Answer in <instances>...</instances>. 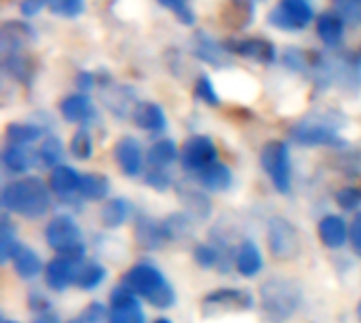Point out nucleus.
I'll list each match as a JSON object with an SVG mask.
<instances>
[{
    "instance_id": "8fccbe9b",
    "label": "nucleus",
    "mask_w": 361,
    "mask_h": 323,
    "mask_svg": "<svg viewBox=\"0 0 361 323\" xmlns=\"http://www.w3.org/2000/svg\"><path fill=\"white\" fill-rule=\"evenodd\" d=\"M351 243H353V250L361 256V212L355 216L353 224H351Z\"/></svg>"
},
{
    "instance_id": "a878e982",
    "label": "nucleus",
    "mask_w": 361,
    "mask_h": 323,
    "mask_svg": "<svg viewBox=\"0 0 361 323\" xmlns=\"http://www.w3.org/2000/svg\"><path fill=\"white\" fill-rule=\"evenodd\" d=\"M192 53L197 59L205 61V63H212V66H222L224 63V57H226V49L224 44L216 42L212 36L203 34V32H197L195 36V44H192Z\"/></svg>"
},
{
    "instance_id": "4c0bfd02",
    "label": "nucleus",
    "mask_w": 361,
    "mask_h": 323,
    "mask_svg": "<svg viewBox=\"0 0 361 323\" xmlns=\"http://www.w3.org/2000/svg\"><path fill=\"white\" fill-rule=\"evenodd\" d=\"M70 154L78 161H89L93 154V138L87 127L78 129L70 140Z\"/></svg>"
},
{
    "instance_id": "79ce46f5",
    "label": "nucleus",
    "mask_w": 361,
    "mask_h": 323,
    "mask_svg": "<svg viewBox=\"0 0 361 323\" xmlns=\"http://www.w3.org/2000/svg\"><path fill=\"white\" fill-rule=\"evenodd\" d=\"M161 6H165V8H171L173 11V15L178 17V21L182 23V25H192L195 23V11L190 8V4H188V0H157Z\"/></svg>"
},
{
    "instance_id": "b1692460",
    "label": "nucleus",
    "mask_w": 361,
    "mask_h": 323,
    "mask_svg": "<svg viewBox=\"0 0 361 323\" xmlns=\"http://www.w3.org/2000/svg\"><path fill=\"white\" fill-rule=\"evenodd\" d=\"M317 36L328 47H338L345 38V19L336 11H326L317 17Z\"/></svg>"
},
{
    "instance_id": "a19ab883",
    "label": "nucleus",
    "mask_w": 361,
    "mask_h": 323,
    "mask_svg": "<svg viewBox=\"0 0 361 323\" xmlns=\"http://www.w3.org/2000/svg\"><path fill=\"white\" fill-rule=\"evenodd\" d=\"M195 95L197 99L209 104V106H218L220 104V95L214 87V80L207 74H199L197 83H195Z\"/></svg>"
},
{
    "instance_id": "c03bdc74",
    "label": "nucleus",
    "mask_w": 361,
    "mask_h": 323,
    "mask_svg": "<svg viewBox=\"0 0 361 323\" xmlns=\"http://www.w3.org/2000/svg\"><path fill=\"white\" fill-rule=\"evenodd\" d=\"M334 6L345 23H361V0H334Z\"/></svg>"
},
{
    "instance_id": "c85d7f7f",
    "label": "nucleus",
    "mask_w": 361,
    "mask_h": 323,
    "mask_svg": "<svg viewBox=\"0 0 361 323\" xmlns=\"http://www.w3.org/2000/svg\"><path fill=\"white\" fill-rule=\"evenodd\" d=\"M129 216H131V205L123 197L108 199L102 205V212H99V220H102V224L106 228H118V226H123Z\"/></svg>"
},
{
    "instance_id": "a18cd8bd",
    "label": "nucleus",
    "mask_w": 361,
    "mask_h": 323,
    "mask_svg": "<svg viewBox=\"0 0 361 323\" xmlns=\"http://www.w3.org/2000/svg\"><path fill=\"white\" fill-rule=\"evenodd\" d=\"M144 180H146V184H148L150 188H154V190H159V193H163V190L171 188V178H169L167 169L150 167V169L146 171Z\"/></svg>"
},
{
    "instance_id": "4468645a",
    "label": "nucleus",
    "mask_w": 361,
    "mask_h": 323,
    "mask_svg": "<svg viewBox=\"0 0 361 323\" xmlns=\"http://www.w3.org/2000/svg\"><path fill=\"white\" fill-rule=\"evenodd\" d=\"M114 161L127 178H137L144 171L142 146L135 138L125 135L114 144Z\"/></svg>"
},
{
    "instance_id": "49530a36",
    "label": "nucleus",
    "mask_w": 361,
    "mask_h": 323,
    "mask_svg": "<svg viewBox=\"0 0 361 323\" xmlns=\"http://www.w3.org/2000/svg\"><path fill=\"white\" fill-rule=\"evenodd\" d=\"M283 61H286V66L288 68H292V70H296V72H305L307 68H309V61H307V55L300 51V49H288L286 53H283Z\"/></svg>"
},
{
    "instance_id": "1a4fd4ad",
    "label": "nucleus",
    "mask_w": 361,
    "mask_h": 323,
    "mask_svg": "<svg viewBox=\"0 0 361 323\" xmlns=\"http://www.w3.org/2000/svg\"><path fill=\"white\" fill-rule=\"evenodd\" d=\"M290 138L294 144L298 146H341V133L334 125L326 123V121H317V118H302L296 125H292L290 129Z\"/></svg>"
},
{
    "instance_id": "13d9d810",
    "label": "nucleus",
    "mask_w": 361,
    "mask_h": 323,
    "mask_svg": "<svg viewBox=\"0 0 361 323\" xmlns=\"http://www.w3.org/2000/svg\"><path fill=\"white\" fill-rule=\"evenodd\" d=\"M360 59H361V53H360Z\"/></svg>"
},
{
    "instance_id": "393cba45",
    "label": "nucleus",
    "mask_w": 361,
    "mask_h": 323,
    "mask_svg": "<svg viewBox=\"0 0 361 323\" xmlns=\"http://www.w3.org/2000/svg\"><path fill=\"white\" fill-rule=\"evenodd\" d=\"M197 176H199V184L205 186L212 193H224V190H228L233 186V171L222 161L212 163L209 167H205Z\"/></svg>"
},
{
    "instance_id": "423d86ee",
    "label": "nucleus",
    "mask_w": 361,
    "mask_h": 323,
    "mask_svg": "<svg viewBox=\"0 0 361 323\" xmlns=\"http://www.w3.org/2000/svg\"><path fill=\"white\" fill-rule=\"evenodd\" d=\"M269 250L273 258L281 262H292L300 256L302 252V237L300 231L286 218L275 216L269 222V233H267Z\"/></svg>"
},
{
    "instance_id": "f257e3e1",
    "label": "nucleus",
    "mask_w": 361,
    "mask_h": 323,
    "mask_svg": "<svg viewBox=\"0 0 361 323\" xmlns=\"http://www.w3.org/2000/svg\"><path fill=\"white\" fill-rule=\"evenodd\" d=\"M262 315L271 323H286L294 317L302 303V290L300 286L283 275L269 277L258 292Z\"/></svg>"
},
{
    "instance_id": "9b49d317",
    "label": "nucleus",
    "mask_w": 361,
    "mask_h": 323,
    "mask_svg": "<svg viewBox=\"0 0 361 323\" xmlns=\"http://www.w3.org/2000/svg\"><path fill=\"white\" fill-rule=\"evenodd\" d=\"M182 165L184 169L188 171H203L205 167H209L212 163L218 161V150H216V144L212 142V138L207 135H192L184 142V148H182Z\"/></svg>"
},
{
    "instance_id": "3c124183",
    "label": "nucleus",
    "mask_w": 361,
    "mask_h": 323,
    "mask_svg": "<svg viewBox=\"0 0 361 323\" xmlns=\"http://www.w3.org/2000/svg\"><path fill=\"white\" fill-rule=\"evenodd\" d=\"M78 87H80L82 91H89V89L93 87V74L80 72V74H78Z\"/></svg>"
},
{
    "instance_id": "bb28decb",
    "label": "nucleus",
    "mask_w": 361,
    "mask_h": 323,
    "mask_svg": "<svg viewBox=\"0 0 361 323\" xmlns=\"http://www.w3.org/2000/svg\"><path fill=\"white\" fill-rule=\"evenodd\" d=\"M36 159L38 154H34L27 146H6L2 150V165L11 173H25Z\"/></svg>"
},
{
    "instance_id": "c9c22d12",
    "label": "nucleus",
    "mask_w": 361,
    "mask_h": 323,
    "mask_svg": "<svg viewBox=\"0 0 361 323\" xmlns=\"http://www.w3.org/2000/svg\"><path fill=\"white\" fill-rule=\"evenodd\" d=\"M63 159V142L55 135H47L38 148V161L49 165V167H59Z\"/></svg>"
},
{
    "instance_id": "39448f33",
    "label": "nucleus",
    "mask_w": 361,
    "mask_h": 323,
    "mask_svg": "<svg viewBox=\"0 0 361 323\" xmlns=\"http://www.w3.org/2000/svg\"><path fill=\"white\" fill-rule=\"evenodd\" d=\"M260 165L277 193L288 195L292 190V161H290V148L286 142L273 140L264 144L260 152Z\"/></svg>"
},
{
    "instance_id": "864d4df0",
    "label": "nucleus",
    "mask_w": 361,
    "mask_h": 323,
    "mask_svg": "<svg viewBox=\"0 0 361 323\" xmlns=\"http://www.w3.org/2000/svg\"><path fill=\"white\" fill-rule=\"evenodd\" d=\"M355 313H357V319H360L361 323V300H360V305H357V309H355Z\"/></svg>"
},
{
    "instance_id": "de8ad7c7",
    "label": "nucleus",
    "mask_w": 361,
    "mask_h": 323,
    "mask_svg": "<svg viewBox=\"0 0 361 323\" xmlns=\"http://www.w3.org/2000/svg\"><path fill=\"white\" fill-rule=\"evenodd\" d=\"M80 317L87 323H102L104 319L108 322V311H106L99 303H93V305H89V307L82 311Z\"/></svg>"
},
{
    "instance_id": "473e14b6",
    "label": "nucleus",
    "mask_w": 361,
    "mask_h": 323,
    "mask_svg": "<svg viewBox=\"0 0 361 323\" xmlns=\"http://www.w3.org/2000/svg\"><path fill=\"white\" fill-rule=\"evenodd\" d=\"M110 193V180L102 173H85L78 197L85 201H102Z\"/></svg>"
},
{
    "instance_id": "9d476101",
    "label": "nucleus",
    "mask_w": 361,
    "mask_h": 323,
    "mask_svg": "<svg viewBox=\"0 0 361 323\" xmlns=\"http://www.w3.org/2000/svg\"><path fill=\"white\" fill-rule=\"evenodd\" d=\"M108 323H146V313L135 294L118 284L110 294Z\"/></svg>"
},
{
    "instance_id": "ddd939ff",
    "label": "nucleus",
    "mask_w": 361,
    "mask_h": 323,
    "mask_svg": "<svg viewBox=\"0 0 361 323\" xmlns=\"http://www.w3.org/2000/svg\"><path fill=\"white\" fill-rule=\"evenodd\" d=\"M224 49L233 55L245 57V59H254L258 63H273L277 57V49L271 40L264 38H228L222 42Z\"/></svg>"
},
{
    "instance_id": "5fc2aeb1",
    "label": "nucleus",
    "mask_w": 361,
    "mask_h": 323,
    "mask_svg": "<svg viewBox=\"0 0 361 323\" xmlns=\"http://www.w3.org/2000/svg\"><path fill=\"white\" fill-rule=\"evenodd\" d=\"M70 323H87V322H85L82 317H78V319H72V322H70Z\"/></svg>"
},
{
    "instance_id": "a211bd4d",
    "label": "nucleus",
    "mask_w": 361,
    "mask_h": 323,
    "mask_svg": "<svg viewBox=\"0 0 361 323\" xmlns=\"http://www.w3.org/2000/svg\"><path fill=\"white\" fill-rule=\"evenodd\" d=\"M51 190L55 197L59 199H72L74 195L80 193V182H82V176L70 167V165H59L51 171Z\"/></svg>"
},
{
    "instance_id": "603ef678",
    "label": "nucleus",
    "mask_w": 361,
    "mask_h": 323,
    "mask_svg": "<svg viewBox=\"0 0 361 323\" xmlns=\"http://www.w3.org/2000/svg\"><path fill=\"white\" fill-rule=\"evenodd\" d=\"M34 323H61L59 322V317L57 315H53V313H42V315H38Z\"/></svg>"
},
{
    "instance_id": "6e6d98bb",
    "label": "nucleus",
    "mask_w": 361,
    "mask_h": 323,
    "mask_svg": "<svg viewBox=\"0 0 361 323\" xmlns=\"http://www.w3.org/2000/svg\"><path fill=\"white\" fill-rule=\"evenodd\" d=\"M154 323H173V322H169V319H157Z\"/></svg>"
},
{
    "instance_id": "f3484780",
    "label": "nucleus",
    "mask_w": 361,
    "mask_h": 323,
    "mask_svg": "<svg viewBox=\"0 0 361 323\" xmlns=\"http://www.w3.org/2000/svg\"><path fill=\"white\" fill-rule=\"evenodd\" d=\"M59 112L68 123H89L95 118V106L87 93H74L66 95L59 102Z\"/></svg>"
},
{
    "instance_id": "5701e85b",
    "label": "nucleus",
    "mask_w": 361,
    "mask_h": 323,
    "mask_svg": "<svg viewBox=\"0 0 361 323\" xmlns=\"http://www.w3.org/2000/svg\"><path fill=\"white\" fill-rule=\"evenodd\" d=\"M135 241L144 250H159L167 243L165 233L161 222L148 218V216H137L135 220Z\"/></svg>"
},
{
    "instance_id": "aec40b11",
    "label": "nucleus",
    "mask_w": 361,
    "mask_h": 323,
    "mask_svg": "<svg viewBox=\"0 0 361 323\" xmlns=\"http://www.w3.org/2000/svg\"><path fill=\"white\" fill-rule=\"evenodd\" d=\"M317 235H319V241L330 250H338L351 239V231L347 228V222L341 216L322 218V222L317 226Z\"/></svg>"
},
{
    "instance_id": "20e7f679",
    "label": "nucleus",
    "mask_w": 361,
    "mask_h": 323,
    "mask_svg": "<svg viewBox=\"0 0 361 323\" xmlns=\"http://www.w3.org/2000/svg\"><path fill=\"white\" fill-rule=\"evenodd\" d=\"M44 241L57 254L85 258V245H82L80 228L72 216L59 214V216L51 218L49 224L44 226Z\"/></svg>"
},
{
    "instance_id": "0eeeda50",
    "label": "nucleus",
    "mask_w": 361,
    "mask_h": 323,
    "mask_svg": "<svg viewBox=\"0 0 361 323\" xmlns=\"http://www.w3.org/2000/svg\"><path fill=\"white\" fill-rule=\"evenodd\" d=\"M254 307V296L247 290L239 288H220L203 296L201 315L207 319L222 317L228 313H243Z\"/></svg>"
},
{
    "instance_id": "ea45409f",
    "label": "nucleus",
    "mask_w": 361,
    "mask_h": 323,
    "mask_svg": "<svg viewBox=\"0 0 361 323\" xmlns=\"http://www.w3.org/2000/svg\"><path fill=\"white\" fill-rule=\"evenodd\" d=\"M192 258H195V262H197L199 267H203V269H212V267H218V264L222 262L220 250L214 248V245H207V243L195 245Z\"/></svg>"
},
{
    "instance_id": "f704fd0d",
    "label": "nucleus",
    "mask_w": 361,
    "mask_h": 323,
    "mask_svg": "<svg viewBox=\"0 0 361 323\" xmlns=\"http://www.w3.org/2000/svg\"><path fill=\"white\" fill-rule=\"evenodd\" d=\"M21 250V243L17 239V228L8 220V216H2L0 222V262H8L15 258V254Z\"/></svg>"
},
{
    "instance_id": "58836bf2",
    "label": "nucleus",
    "mask_w": 361,
    "mask_h": 323,
    "mask_svg": "<svg viewBox=\"0 0 361 323\" xmlns=\"http://www.w3.org/2000/svg\"><path fill=\"white\" fill-rule=\"evenodd\" d=\"M85 0H49V11L57 17L74 19L85 13Z\"/></svg>"
},
{
    "instance_id": "37998d69",
    "label": "nucleus",
    "mask_w": 361,
    "mask_h": 323,
    "mask_svg": "<svg viewBox=\"0 0 361 323\" xmlns=\"http://www.w3.org/2000/svg\"><path fill=\"white\" fill-rule=\"evenodd\" d=\"M336 203L345 212H355L361 207V188L357 186H345L336 193Z\"/></svg>"
},
{
    "instance_id": "6ab92c4d",
    "label": "nucleus",
    "mask_w": 361,
    "mask_h": 323,
    "mask_svg": "<svg viewBox=\"0 0 361 323\" xmlns=\"http://www.w3.org/2000/svg\"><path fill=\"white\" fill-rule=\"evenodd\" d=\"M133 123L148 131V133H163L167 129V116H165V110L154 104V102H142L137 104V108L133 110L131 114Z\"/></svg>"
},
{
    "instance_id": "f8f14e48",
    "label": "nucleus",
    "mask_w": 361,
    "mask_h": 323,
    "mask_svg": "<svg viewBox=\"0 0 361 323\" xmlns=\"http://www.w3.org/2000/svg\"><path fill=\"white\" fill-rule=\"evenodd\" d=\"M85 258H74V256H66L59 254L57 258H53L47 267H44V279L47 286L55 292H63L70 286H76L80 267H82Z\"/></svg>"
},
{
    "instance_id": "e433bc0d",
    "label": "nucleus",
    "mask_w": 361,
    "mask_h": 323,
    "mask_svg": "<svg viewBox=\"0 0 361 323\" xmlns=\"http://www.w3.org/2000/svg\"><path fill=\"white\" fill-rule=\"evenodd\" d=\"M106 279V269L99 264V262H91V260H85L82 267H80V273H78V279H76V286L80 290H95L102 281Z\"/></svg>"
},
{
    "instance_id": "2f4dec72",
    "label": "nucleus",
    "mask_w": 361,
    "mask_h": 323,
    "mask_svg": "<svg viewBox=\"0 0 361 323\" xmlns=\"http://www.w3.org/2000/svg\"><path fill=\"white\" fill-rule=\"evenodd\" d=\"M4 138L8 146H30L42 138V129L32 123H11L6 125Z\"/></svg>"
},
{
    "instance_id": "2eb2a0df",
    "label": "nucleus",
    "mask_w": 361,
    "mask_h": 323,
    "mask_svg": "<svg viewBox=\"0 0 361 323\" xmlns=\"http://www.w3.org/2000/svg\"><path fill=\"white\" fill-rule=\"evenodd\" d=\"M36 38L32 25L23 23V21H4L0 28V47L2 53H21L32 40Z\"/></svg>"
},
{
    "instance_id": "6e6552de",
    "label": "nucleus",
    "mask_w": 361,
    "mask_h": 323,
    "mask_svg": "<svg viewBox=\"0 0 361 323\" xmlns=\"http://www.w3.org/2000/svg\"><path fill=\"white\" fill-rule=\"evenodd\" d=\"M315 19V11L307 0H279L269 13V23L281 32H300Z\"/></svg>"
},
{
    "instance_id": "4be33fe9",
    "label": "nucleus",
    "mask_w": 361,
    "mask_h": 323,
    "mask_svg": "<svg viewBox=\"0 0 361 323\" xmlns=\"http://www.w3.org/2000/svg\"><path fill=\"white\" fill-rule=\"evenodd\" d=\"M235 267H237V271H239L243 277H247V279L256 277V275L262 271V267H264V258H262V254H260L258 245H256L252 239H245V241L237 248V254H235Z\"/></svg>"
},
{
    "instance_id": "7c9ffc66",
    "label": "nucleus",
    "mask_w": 361,
    "mask_h": 323,
    "mask_svg": "<svg viewBox=\"0 0 361 323\" xmlns=\"http://www.w3.org/2000/svg\"><path fill=\"white\" fill-rule=\"evenodd\" d=\"M13 269H15V273L21 277V279H34V277H38L40 273H42V260H40V256L34 252V250H30V248H25V245H21V250L15 254V258H13Z\"/></svg>"
},
{
    "instance_id": "412c9836",
    "label": "nucleus",
    "mask_w": 361,
    "mask_h": 323,
    "mask_svg": "<svg viewBox=\"0 0 361 323\" xmlns=\"http://www.w3.org/2000/svg\"><path fill=\"white\" fill-rule=\"evenodd\" d=\"M178 197L184 205V214H188L190 218L197 220H207L212 214V201L207 195H203V190L188 186V184H180L178 186Z\"/></svg>"
},
{
    "instance_id": "c756f323",
    "label": "nucleus",
    "mask_w": 361,
    "mask_h": 323,
    "mask_svg": "<svg viewBox=\"0 0 361 323\" xmlns=\"http://www.w3.org/2000/svg\"><path fill=\"white\" fill-rule=\"evenodd\" d=\"M2 68L11 78L19 83H30L34 76V61L23 53H6L2 57Z\"/></svg>"
},
{
    "instance_id": "cd10ccee",
    "label": "nucleus",
    "mask_w": 361,
    "mask_h": 323,
    "mask_svg": "<svg viewBox=\"0 0 361 323\" xmlns=\"http://www.w3.org/2000/svg\"><path fill=\"white\" fill-rule=\"evenodd\" d=\"M178 157H180V150H178L176 142L169 140V138L157 140V142L148 148V152H146L148 165H150V167H159V169H167Z\"/></svg>"
},
{
    "instance_id": "dca6fc26",
    "label": "nucleus",
    "mask_w": 361,
    "mask_h": 323,
    "mask_svg": "<svg viewBox=\"0 0 361 323\" xmlns=\"http://www.w3.org/2000/svg\"><path fill=\"white\" fill-rule=\"evenodd\" d=\"M102 99L114 116L133 114V110L137 108L133 89H129L125 85H106L102 89Z\"/></svg>"
},
{
    "instance_id": "7ed1b4c3",
    "label": "nucleus",
    "mask_w": 361,
    "mask_h": 323,
    "mask_svg": "<svg viewBox=\"0 0 361 323\" xmlns=\"http://www.w3.org/2000/svg\"><path fill=\"white\" fill-rule=\"evenodd\" d=\"M0 203L4 212L23 218H40L51 207V193L38 178H21L2 188Z\"/></svg>"
},
{
    "instance_id": "4d7b16f0",
    "label": "nucleus",
    "mask_w": 361,
    "mask_h": 323,
    "mask_svg": "<svg viewBox=\"0 0 361 323\" xmlns=\"http://www.w3.org/2000/svg\"><path fill=\"white\" fill-rule=\"evenodd\" d=\"M2 323H17V322H2Z\"/></svg>"
},
{
    "instance_id": "f03ea898",
    "label": "nucleus",
    "mask_w": 361,
    "mask_h": 323,
    "mask_svg": "<svg viewBox=\"0 0 361 323\" xmlns=\"http://www.w3.org/2000/svg\"><path fill=\"white\" fill-rule=\"evenodd\" d=\"M121 286L127 288L137 298H144L157 309H169L176 305V290L154 264H148V262L133 264L123 275Z\"/></svg>"
},
{
    "instance_id": "72a5a7b5",
    "label": "nucleus",
    "mask_w": 361,
    "mask_h": 323,
    "mask_svg": "<svg viewBox=\"0 0 361 323\" xmlns=\"http://www.w3.org/2000/svg\"><path fill=\"white\" fill-rule=\"evenodd\" d=\"M167 241H186L192 235V218L188 214H173L161 222Z\"/></svg>"
},
{
    "instance_id": "09e8293b",
    "label": "nucleus",
    "mask_w": 361,
    "mask_h": 323,
    "mask_svg": "<svg viewBox=\"0 0 361 323\" xmlns=\"http://www.w3.org/2000/svg\"><path fill=\"white\" fill-rule=\"evenodd\" d=\"M44 6H49V0H21L19 11L23 17H34L38 15Z\"/></svg>"
}]
</instances>
